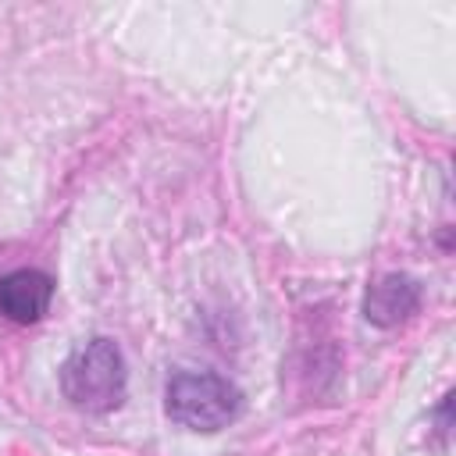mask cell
<instances>
[{
    "label": "cell",
    "instance_id": "cell-3",
    "mask_svg": "<svg viewBox=\"0 0 456 456\" xmlns=\"http://www.w3.org/2000/svg\"><path fill=\"white\" fill-rule=\"evenodd\" d=\"M53 278L36 267H18L0 278V317L11 324H36L50 310Z\"/></svg>",
    "mask_w": 456,
    "mask_h": 456
},
{
    "label": "cell",
    "instance_id": "cell-2",
    "mask_svg": "<svg viewBox=\"0 0 456 456\" xmlns=\"http://www.w3.org/2000/svg\"><path fill=\"white\" fill-rule=\"evenodd\" d=\"M164 410L189 431H221L242 413V392L217 370H175L164 385Z\"/></svg>",
    "mask_w": 456,
    "mask_h": 456
},
{
    "label": "cell",
    "instance_id": "cell-1",
    "mask_svg": "<svg viewBox=\"0 0 456 456\" xmlns=\"http://www.w3.org/2000/svg\"><path fill=\"white\" fill-rule=\"evenodd\" d=\"M61 392L75 410L110 413L125 403L128 367L114 338L96 335L61 363Z\"/></svg>",
    "mask_w": 456,
    "mask_h": 456
},
{
    "label": "cell",
    "instance_id": "cell-4",
    "mask_svg": "<svg viewBox=\"0 0 456 456\" xmlns=\"http://www.w3.org/2000/svg\"><path fill=\"white\" fill-rule=\"evenodd\" d=\"M420 310V281L413 274H385L363 296V317L378 328L410 321Z\"/></svg>",
    "mask_w": 456,
    "mask_h": 456
}]
</instances>
